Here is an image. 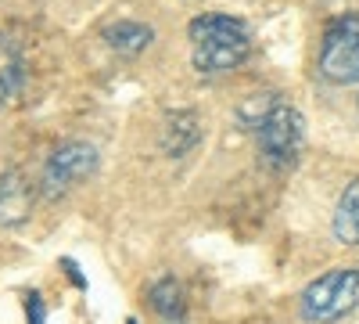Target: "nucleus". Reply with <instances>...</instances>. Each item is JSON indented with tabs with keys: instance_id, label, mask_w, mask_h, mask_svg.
I'll use <instances>...</instances> for the list:
<instances>
[{
	"instance_id": "1",
	"label": "nucleus",
	"mask_w": 359,
	"mask_h": 324,
	"mask_svg": "<svg viewBox=\"0 0 359 324\" xmlns=\"http://www.w3.org/2000/svg\"><path fill=\"white\" fill-rule=\"evenodd\" d=\"M191 58L198 72H230L252 54V37L241 18L230 15H198L191 25Z\"/></svg>"
},
{
	"instance_id": "2",
	"label": "nucleus",
	"mask_w": 359,
	"mask_h": 324,
	"mask_svg": "<svg viewBox=\"0 0 359 324\" xmlns=\"http://www.w3.org/2000/svg\"><path fill=\"white\" fill-rule=\"evenodd\" d=\"M359 306V271L355 267H334L320 274L316 281L306 285L298 310L313 324H334L341 317H348Z\"/></svg>"
},
{
	"instance_id": "3",
	"label": "nucleus",
	"mask_w": 359,
	"mask_h": 324,
	"mask_svg": "<svg viewBox=\"0 0 359 324\" xmlns=\"http://www.w3.org/2000/svg\"><path fill=\"white\" fill-rule=\"evenodd\" d=\"M255 134H259V152L269 166H291L298 159V152H302L306 123L298 115V108L277 101L266 112V119L255 127Z\"/></svg>"
},
{
	"instance_id": "4",
	"label": "nucleus",
	"mask_w": 359,
	"mask_h": 324,
	"mask_svg": "<svg viewBox=\"0 0 359 324\" xmlns=\"http://www.w3.org/2000/svg\"><path fill=\"white\" fill-rule=\"evenodd\" d=\"M320 76L334 86L359 83V18H338L327 25L320 47Z\"/></svg>"
},
{
	"instance_id": "5",
	"label": "nucleus",
	"mask_w": 359,
	"mask_h": 324,
	"mask_svg": "<svg viewBox=\"0 0 359 324\" xmlns=\"http://www.w3.org/2000/svg\"><path fill=\"white\" fill-rule=\"evenodd\" d=\"M97 169V148L86 141H65L50 152L47 166H43V191L54 195H65L76 181H86L90 173Z\"/></svg>"
},
{
	"instance_id": "6",
	"label": "nucleus",
	"mask_w": 359,
	"mask_h": 324,
	"mask_svg": "<svg viewBox=\"0 0 359 324\" xmlns=\"http://www.w3.org/2000/svg\"><path fill=\"white\" fill-rule=\"evenodd\" d=\"M33 209V188L18 169L0 173V227H15Z\"/></svg>"
},
{
	"instance_id": "7",
	"label": "nucleus",
	"mask_w": 359,
	"mask_h": 324,
	"mask_svg": "<svg viewBox=\"0 0 359 324\" xmlns=\"http://www.w3.org/2000/svg\"><path fill=\"white\" fill-rule=\"evenodd\" d=\"M201 141V123H198V115L194 112H172L165 115V127H162V152L180 159V155H187L194 144Z\"/></svg>"
},
{
	"instance_id": "8",
	"label": "nucleus",
	"mask_w": 359,
	"mask_h": 324,
	"mask_svg": "<svg viewBox=\"0 0 359 324\" xmlns=\"http://www.w3.org/2000/svg\"><path fill=\"white\" fill-rule=\"evenodd\" d=\"M331 231L341 245H359V176L345 184L338 205H334V220H331Z\"/></svg>"
},
{
	"instance_id": "9",
	"label": "nucleus",
	"mask_w": 359,
	"mask_h": 324,
	"mask_svg": "<svg viewBox=\"0 0 359 324\" xmlns=\"http://www.w3.org/2000/svg\"><path fill=\"white\" fill-rule=\"evenodd\" d=\"M25 83V62L11 37L0 33V108H4Z\"/></svg>"
},
{
	"instance_id": "10",
	"label": "nucleus",
	"mask_w": 359,
	"mask_h": 324,
	"mask_svg": "<svg viewBox=\"0 0 359 324\" xmlns=\"http://www.w3.org/2000/svg\"><path fill=\"white\" fill-rule=\"evenodd\" d=\"M151 25H144V22H115L104 29V40L115 54H140L147 44H151Z\"/></svg>"
},
{
	"instance_id": "11",
	"label": "nucleus",
	"mask_w": 359,
	"mask_h": 324,
	"mask_svg": "<svg viewBox=\"0 0 359 324\" xmlns=\"http://www.w3.org/2000/svg\"><path fill=\"white\" fill-rule=\"evenodd\" d=\"M147 299H151V310H155L165 324H184V288H180L176 278L155 281L151 292H147Z\"/></svg>"
},
{
	"instance_id": "12",
	"label": "nucleus",
	"mask_w": 359,
	"mask_h": 324,
	"mask_svg": "<svg viewBox=\"0 0 359 324\" xmlns=\"http://www.w3.org/2000/svg\"><path fill=\"white\" fill-rule=\"evenodd\" d=\"M273 105H277V101H273V94H252L241 108H237V119H241L248 130H255V127L266 119V112L273 108Z\"/></svg>"
},
{
	"instance_id": "13",
	"label": "nucleus",
	"mask_w": 359,
	"mask_h": 324,
	"mask_svg": "<svg viewBox=\"0 0 359 324\" xmlns=\"http://www.w3.org/2000/svg\"><path fill=\"white\" fill-rule=\"evenodd\" d=\"M25 317H29V324H43L47 320V306H43L40 292H29L25 296Z\"/></svg>"
},
{
	"instance_id": "14",
	"label": "nucleus",
	"mask_w": 359,
	"mask_h": 324,
	"mask_svg": "<svg viewBox=\"0 0 359 324\" xmlns=\"http://www.w3.org/2000/svg\"><path fill=\"white\" fill-rule=\"evenodd\" d=\"M62 267H65V274H69V281H72L76 288H86V278L79 274V267H76L72 259H62Z\"/></svg>"
},
{
	"instance_id": "15",
	"label": "nucleus",
	"mask_w": 359,
	"mask_h": 324,
	"mask_svg": "<svg viewBox=\"0 0 359 324\" xmlns=\"http://www.w3.org/2000/svg\"><path fill=\"white\" fill-rule=\"evenodd\" d=\"M126 324H137V320H133V317H130V320H126Z\"/></svg>"
}]
</instances>
